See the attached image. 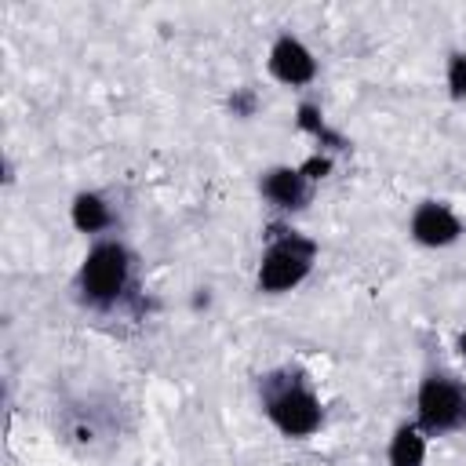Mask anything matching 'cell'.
I'll return each mask as SVG.
<instances>
[{
	"mask_svg": "<svg viewBox=\"0 0 466 466\" xmlns=\"http://www.w3.org/2000/svg\"><path fill=\"white\" fill-rule=\"evenodd\" d=\"M466 422V386L455 379L433 375L419 390V426L426 433H444Z\"/></svg>",
	"mask_w": 466,
	"mask_h": 466,
	"instance_id": "6da1fadb",
	"label": "cell"
},
{
	"mask_svg": "<svg viewBox=\"0 0 466 466\" xmlns=\"http://www.w3.org/2000/svg\"><path fill=\"white\" fill-rule=\"evenodd\" d=\"M127 284V251L120 244H98L87 251L80 269V288L91 302H113Z\"/></svg>",
	"mask_w": 466,
	"mask_h": 466,
	"instance_id": "7a4b0ae2",
	"label": "cell"
},
{
	"mask_svg": "<svg viewBox=\"0 0 466 466\" xmlns=\"http://www.w3.org/2000/svg\"><path fill=\"white\" fill-rule=\"evenodd\" d=\"M309 262H313V244L302 237H284L266 251L262 269H258V284L266 291H288L309 273Z\"/></svg>",
	"mask_w": 466,
	"mask_h": 466,
	"instance_id": "3957f363",
	"label": "cell"
},
{
	"mask_svg": "<svg viewBox=\"0 0 466 466\" xmlns=\"http://www.w3.org/2000/svg\"><path fill=\"white\" fill-rule=\"evenodd\" d=\"M266 411L288 437H306L320 426V404L313 400V393L299 386H284L280 393H269Z\"/></svg>",
	"mask_w": 466,
	"mask_h": 466,
	"instance_id": "277c9868",
	"label": "cell"
},
{
	"mask_svg": "<svg viewBox=\"0 0 466 466\" xmlns=\"http://www.w3.org/2000/svg\"><path fill=\"white\" fill-rule=\"evenodd\" d=\"M269 69H273V76L284 80V84H306L317 66H313V55H309L299 40L280 36V40L273 44V51H269Z\"/></svg>",
	"mask_w": 466,
	"mask_h": 466,
	"instance_id": "5b68a950",
	"label": "cell"
},
{
	"mask_svg": "<svg viewBox=\"0 0 466 466\" xmlns=\"http://www.w3.org/2000/svg\"><path fill=\"white\" fill-rule=\"evenodd\" d=\"M411 233L430 244V248H441V244H451L459 237V218L444 208V204H422L411 218Z\"/></svg>",
	"mask_w": 466,
	"mask_h": 466,
	"instance_id": "8992f818",
	"label": "cell"
},
{
	"mask_svg": "<svg viewBox=\"0 0 466 466\" xmlns=\"http://www.w3.org/2000/svg\"><path fill=\"white\" fill-rule=\"evenodd\" d=\"M262 189H266V197H269L273 204H280V208H299V204L306 200V175H302V171H291V167H277V171L266 175Z\"/></svg>",
	"mask_w": 466,
	"mask_h": 466,
	"instance_id": "52a82bcc",
	"label": "cell"
},
{
	"mask_svg": "<svg viewBox=\"0 0 466 466\" xmlns=\"http://www.w3.org/2000/svg\"><path fill=\"white\" fill-rule=\"evenodd\" d=\"M422 459H426V444H422L419 430H411V426L397 430V437L390 444V466H422Z\"/></svg>",
	"mask_w": 466,
	"mask_h": 466,
	"instance_id": "ba28073f",
	"label": "cell"
},
{
	"mask_svg": "<svg viewBox=\"0 0 466 466\" xmlns=\"http://www.w3.org/2000/svg\"><path fill=\"white\" fill-rule=\"evenodd\" d=\"M73 222H76V229L95 233V229H102V226L109 222V208L102 204V197L80 193V197L73 200Z\"/></svg>",
	"mask_w": 466,
	"mask_h": 466,
	"instance_id": "9c48e42d",
	"label": "cell"
},
{
	"mask_svg": "<svg viewBox=\"0 0 466 466\" xmlns=\"http://www.w3.org/2000/svg\"><path fill=\"white\" fill-rule=\"evenodd\" d=\"M448 87H451V95H466V55H451V62H448Z\"/></svg>",
	"mask_w": 466,
	"mask_h": 466,
	"instance_id": "30bf717a",
	"label": "cell"
},
{
	"mask_svg": "<svg viewBox=\"0 0 466 466\" xmlns=\"http://www.w3.org/2000/svg\"><path fill=\"white\" fill-rule=\"evenodd\" d=\"M328 167H331L328 160H320V157H313V160H306V167H302V175H313V178H320V175H324Z\"/></svg>",
	"mask_w": 466,
	"mask_h": 466,
	"instance_id": "8fae6325",
	"label": "cell"
},
{
	"mask_svg": "<svg viewBox=\"0 0 466 466\" xmlns=\"http://www.w3.org/2000/svg\"><path fill=\"white\" fill-rule=\"evenodd\" d=\"M459 350H462V353H466V331H462V339H459Z\"/></svg>",
	"mask_w": 466,
	"mask_h": 466,
	"instance_id": "7c38bea8",
	"label": "cell"
}]
</instances>
